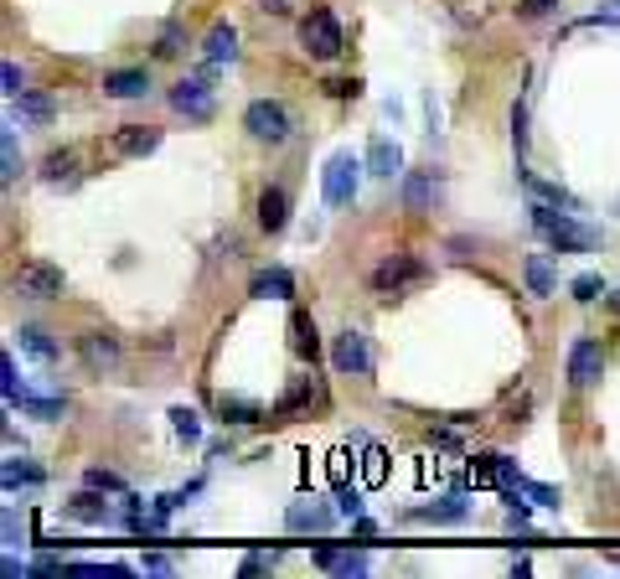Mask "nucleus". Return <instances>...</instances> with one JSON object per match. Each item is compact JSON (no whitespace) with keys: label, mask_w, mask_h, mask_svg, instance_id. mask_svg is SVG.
Masks as SVG:
<instances>
[{"label":"nucleus","mask_w":620,"mask_h":579,"mask_svg":"<svg viewBox=\"0 0 620 579\" xmlns=\"http://www.w3.org/2000/svg\"><path fill=\"white\" fill-rule=\"evenodd\" d=\"M434 197H440L434 171H409V176H403V207H409V212H434Z\"/></svg>","instance_id":"10"},{"label":"nucleus","mask_w":620,"mask_h":579,"mask_svg":"<svg viewBox=\"0 0 620 579\" xmlns=\"http://www.w3.org/2000/svg\"><path fill=\"white\" fill-rule=\"evenodd\" d=\"M527 290H533V295H553L558 285H553V264H548V254H533V259H527Z\"/></svg>","instance_id":"24"},{"label":"nucleus","mask_w":620,"mask_h":579,"mask_svg":"<svg viewBox=\"0 0 620 579\" xmlns=\"http://www.w3.org/2000/svg\"><path fill=\"white\" fill-rule=\"evenodd\" d=\"M68 512H73V517H83V523H109V517H114V507L99 497V486H88V492H78V497L68 502Z\"/></svg>","instance_id":"21"},{"label":"nucleus","mask_w":620,"mask_h":579,"mask_svg":"<svg viewBox=\"0 0 620 579\" xmlns=\"http://www.w3.org/2000/svg\"><path fill=\"white\" fill-rule=\"evenodd\" d=\"M362 481L367 486H383L388 481V450L383 445H362Z\"/></svg>","instance_id":"25"},{"label":"nucleus","mask_w":620,"mask_h":579,"mask_svg":"<svg viewBox=\"0 0 620 579\" xmlns=\"http://www.w3.org/2000/svg\"><path fill=\"white\" fill-rule=\"evenodd\" d=\"M83 486H99V492H124V481H119L114 471H104V466H88V471H83Z\"/></svg>","instance_id":"35"},{"label":"nucleus","mask_w":620,"mask_h":579,"mask_svg":"<svg viewBox=\"0 0 620 579\" xmlns=\"http://www.w3.org/2000/svg\"><path fill=\"white\" fill-rule=\"evenodd\" d=\"M326 471H331V481H347V450H331L326 455Z\"/></svg>","instance_id":"42"},{"label":"nucleus","mask_w":620,"mask_h":579,"mask_svg":"<svg viewBox=\"0 0 620 579\" xmlns=\"http://www.w3.org/2000/svg\"><path fill=\"white\" fill-rule=\"evenodd\" d=\"M171 430H176L181 445H197V440H202V419H197V409H171Z\"/></svg>","instance_id":"29"},{"label":"nucleus","mask_w":620,"mask_h":579,"mask_svg":"<svg viewBox=\"0 0 620 579\" xmlns=\"http://www.w3.org/2000/svg\"><path fill=\"white\" fill-rule=\"evenodd\" d=\"M357 187H362V161L352 156V150H336V156L326 161V171H321V197H326V207H347V202L357 197Z\"/></svg>","instance_id":"3"},{"label":"nucleus","mask_w":620,"mask_h":579,"mask_svg":"<svg viewBox=\"0 0 620 579\" xmlns=\"http://www.w3.org/2000/svg\"><path fill=\"white\" fill-rule=\"evenodd\" d=\"M0 476H6L11 492H16V486H42V481H47L37 466H26V461H6V471H0Z\"/></svg>","instance_id":"32"},{"label":"nucleus","mask_w":620,"mask_h":579,"mask_svg":"<svg viewBox=\"0 0 620 579\" xmlns=\"http://www.w3.org/2000/svg\"><path fill=\"white\" fill-rule=\"evenodd\" d=\"M290 352H295V357H310V362H316V352H321V342H316V321H310L305 311L290 316Z\"/></svg>","instance_id":"20"},{"label":"nucleus","mask_w":620,"mask_h":579,"mask_svg":"<svg viewBox=\"0 0 620 579\" xmlns=\"http://www.w3.org/2000/svg\"><path fill=\"white\" fill-rule=\"evenodd\" d=\"M0 83H6V99L26 94V78H21V68H16V63H0Z\"/></svg>","instance_id":"41"},{"label":"nucleus","mask_w":620,"mask_h":579,"mask_svg":"<svg viewBox=\"0 0 620 579\" xmlns=\"http://www.w3.org/2000/svg\"><path fill=\"white\" fill-rule=\"evenodd\" d=\"M326 94H336V99H347V94H357V83H347V78H336V83H326Z\"/></svg>","instance_id":"44"},{"label":"nucleus","mask_w":620,"mask_h":579,"mask_svg":"<svg viewBox=\"0 0 620 579\" xmlns=\"http://www.w3.org/2000/svg\"><path fill=\"white\" fill-rule=\"evenodd\" d=\"M0 388H6V404H16L21 393H26V388H21V378H16V357H11V352L0 357Z\"/></svg>","instance_id":"34"},{"label":"nucleus","mask_w":620,"mask_h":579,"mask_svg":"<svg viewBox=\"0 0 620 579\" xmlns=\"http://www.w3.org/2000/svg\"><path fill=\"white\" fill-rule=\"evenodd\" d=\"M600 373H605L600 342H595V337H579V342L569 347V383H574V388H595Z\"/></svg>","instance_id":"9"},{"label":"nucleus","mask_w":620,"mask_h":579,"mask_svg":"<svg viewBox=\"0 0 620 579\" xmlns=\"http://www.w3.org/2000/svg\"><path fill=\"white\" fill-rule=\"evenodd\" d=\"M11 409H21L26 419H62V409H68V404H62V399H31V393H21Z\"/></svg>","instance_id":"27"},{"label":"nucleus","mask_w":620,"mask_h":579,"mask_svg":"<svg viewBox=\"0 0 620 579\" xmlns=\"http://www.w3.org/2000/svg\"><path fill=\"white\" fill-rule=\"evenodd\" d=\"M145 88H150V73L145 68H119V73L104 78V94L109 99H140Z\"/></svg>","instance_id":"17"},{"label":"nucleus","mask_w":620,"mask_h":579,"mask_svg":"<svg viewBox=\"0 0 620 579\" xmlns=\"http://www.w3.org/2000/svg\"><path fill=\"white\" fill-rule=\"evenodd\" d=\"M181 42H186V37H181V26H176V21H171V26H161V37H155V57H176V52H181Z\"/></svg>","instance_id":"36"},{"label":"nucleus","mask_w":620,"mask_h":579,"mask_svg":"<svg viewBox=\"0 0 620 579\" xmlns=\"http://www.w3.org/2000/svg\"><path fill=\"white\" fill-rule=\"evenodd\" d=\"M166 99H171V109L186 114V119H212V109H217V88H212L207 73H192V78L171 83Z\"/></svg>","instance_id":"6"},{"label":"nucleus","mask_w":620,"mask_h":579,"mask_svg":"<svg viewBox=\"0 0 620 579\" xmlns=\"http://www.w3.org/2000/svg\"><path fill=\"white\" fill-rule=\"evenodd\" d=\"M398 166H403V150H398L388 135H378V140L367 145V171H372V176H393Z\"/></svg>","instance_id":"19"},{"label":"nucleus","mask_w":620,"mask_h":579,"mask_svg":"<svg viewBox=\"0 0 620 579\" xmlns=\"http://www.w3.org/2000/svg\"><path fill=\"white\" fill-rule=\"evenodd\" d=\"M419 285H429V264L414 259V254H388L378 269H372V290H378L383 300H398V295H409Z\"/></svg>","instance_id":"2"},{"label":"nucleus","mask_w":620,"mask_h":579,"mask_svg":"<svg viewBox=\"0 0 620 579\" xmlns=\"http://www.w3.org/2000/svg\"><path fill=\"white\" fill-rule=\"evenodd\" d=\"M155 145H161V130H155V125H124V130L114 135L119 156H150Z\"/></svg>","instance_id":"15"},{"label":"nucleus","mask_w":620,"mask_h":579,"mask_svg":"<svg viewBox=\"0 0 620 579\" xmlns=\"http://www.w3.org/2000/svg\"><path fill=\"white\" fill-rule=\"evenodd\" d=\"M78 176V150H52V156L42 161V181L47 187H62V181Z\"/></svg>","instance_id":"23"},{"label":"nucleus","mask_w":620,"mask_h":579,"mask_svg":"<svg viewBox=\"0 0 620 579\" xmlns=\"http://www.w3.org/2000/svg\"><path fill=\"white\" fill-rule=\"evenodd\" d=\"M243 130L254 135V140L279 145V140H290V109L279 104V99H254V104L243 109Z\"/></svg>","instance_id":"4"},{"label":"nucleus","mask_w":620,"mask_h":579,"mask_svg":"<svg viewBox=\"0 0 620 579\" xmlns=\"http://www.w3.org/2000/svg\"><path fill=\"white\" fill-rule=\"evenodd\" d=\"M83 357H88V368H114V362H119V342L104 337V331H88V337H83Z\"/></svg>","instance_id":"22"},{"label":"nucleus","mask_w":620,"mask_h":579,"mask_svg":"<svg viewBox=\"0 0 620 579\" xmlns=\"http://www.w3.org/2000/svg\"><path fill=\"white\" fill-rule=\"evenodd\" d=\"M0 166H6V171H0V181L11 187V181L21 176V161H16V130H6V135H0Z\"/></svg>","instance_id":"33"},{"label":"nucleus","mask_w":620,"mask_h":579,"mask_svg":"<svg viewBox=\"0 0 620 579\" xmlns=\"http://www.w3.org/2000/svg\"><path fill=\"white\" fill-rule=\"evenodd\" d=\"M248 295H254V300H290L295 295V274L290 269H259L254 285H248Z\"/></svg>","instance_id":"13"},{"label":"nucleus","mask_w":620,"mask_h":579,"mask_svg":"<svg viewBox=\"0 0 620 579\" xmlns=\"http://www.w3.org/2000/svg\"><path fill=\"white\" fill-rule=\"evenodd\" d=\"M11 285H16V295H31V300H57L62 295V269L47 264V259H26Z\"/></svg>","instance_id":"8"},{"label":"nucleus","mask_w":620,"mask_h":579,"mask_svg":"<svg viewBox=\"0 0 620 579\" xmlns=\"http://www.w3.org/2000/svg\"><path fill=\"white\" fill-rule=\"evenodd\" d=\"M11 109H16L21 125H52V119H57V104H52L47 94H31V88L11 99Z\"/></svg>","instance_id":"16"},{"label":"nucleus","mask_w":620,"mask_h":579,"mask_svg":"<svg viewBox=\"0 0 620 579\" xmlns=\"http://www.w3.org/2000/svg\"><path fill=\"white\" fill-rule=\"evenodd\" d=\"M533 228L553 243L558 254H589L600 243V233L595 228H584L579 218H569V212H558V207H548V202H538L533 207Z\"/></svg>","instance_id":"1"},{"label":"nucleus","mask_w":620,"mask_h":579,"mask_svg":"<svg viewBox=\"0 0 620 579\" xmlns=\"http://www.w3.org/2000/svg\"><path fill=\"white\" fill-rule=\"evenodd\" d=\"M300 42H305V52L316 57V63H331V57L341 52V26H336V16H331V11H310V16L300 21Z\"/></svg>","instance_id":"7"},{"label":"nucleus","mask_w":620,"mask_h":579,"mask_svg":"<svg viewBox=\"0 0 620 579\" xmlns=\"http://www.w3.org/2000/svg\"><path fill=\"white\" fill-rule=\"evenodd\" d=\"M331 368L341 378H367L372 373V347H367V337L357 326H347V331H336V337H331Z\"/></svg>","instance_id":"5"},{"label":"nucleus","mask_w":620,"mask_h":579,"mask_svg":"<svg viewBox=\"0 0 620 579\" xmlns=\"http://www.w3.org/2000/svg\"><path fill=\"white\" fill-rule=\"evenodd\" d=\"M223 419H228V424H259L264 409H259L254 399H228V393H223Z\"/></svg>","instance_id":"30"},{"label":"nucleus","mask_w":620,"mask_h":579,"mask_svg":"<svg viewBox=\"0 0 620 579\" xmlns=\"http://www.w3.org/2000/svg\"><path fill=\"white\" fill-rule=\"evenodd\" d=\"M140 569H145V574H171V559H166V554H145Z\"/></svg>","instance_id":"43"},{"label":"nucleus","mask_w":620,"mask_h":579,"mask_svg":"<svg viewBox=\"0 0 620 579\" xmlns=\"http://www.w3.org/2000/svg\"><path fill=\"white\" fill-rule=\"evenodd\" d=\"M569 290H574V300H584V306H589L595 295H605V280H600V274H579Z\"/></svg>","instance_id":"37"},{"label":"nucleus","mask_w":620,"mask_h":579,"mask_svg":"<svg viewBox=\"0 0 620 579\" xmlns=\"http://www.w3.org/2000/svg\"><path fill=\"white\" fill-rule=\"evenodd\" d=\"M336 512H341V517H357V512H362V492H357V486L341 481V492H336Z\"/></svg>","instance_id":"40"},{"label":"nucleus","mask_w":620,"mask_h":579,"mask_svg":"<svg viewBox=\"0 0 620 579\" xmlns=\"http://www.w3.org/2000/svg\"><path fill=\"white\" fill-rule=\"evenodd\" d=\"M16 337H21V352H26V357H37V362H57V347L47 342V331H37V326H21Z\"/></svg>","instance_id":"26"},{"label":"nucleus","mask_w":620,"mask_h":579,"mask_svg":"<svg viewBox=\"0 0 620 579\" xmlns=\"http://www.w3.org/2000/svg\"><path fill=\"white\" fill-rule=\"evenodd\" d=\"M414 517H419V523H455V517H465V497L455 492V497H445L440 507H419Z\"/></svg>","instance_id":"28"},{"label":"nucleus","mask_w":620,"mask_h":579,"mask_svg":"<svg viewBox=\"0 0 620 579\" xmlns=\"http://www.w3.org/2000/svg\"><path fill=\"white\" fill-rule=\"evenodd\" d=\"M331 517H341V512H331V507H321V502H295V507L285 512V528H290V533H326Z\"/></svg>","instance_id":"11"},{"label":"nucleus","mask_w":620,"mask_h":579,"mask_svg":"<svg viewBox=\"0 0 620 579\" xmlns=\"http://www.w3.org/2000/svg\"><path fill=\"white\" fill-rule=\"evenodd\" d=\"M310 399H316V388H310V378H300L290 393H285V399H279L274 404V419H285V414H295V409H305Z\"/></svg>","instance_id":"31"},{"label":"nucleus","mask_w":620,"mask_h":579,"mask_svg":"<svg viewBox=\"0 0 620 579\" xmlns=\"http://www.w3.org/2000/svg\"><path fill=\"white\" fill-rule=\"evenodd\" d=\"M610 311H620V290H615V295H610Z\"/></svg>","instance_id":"45"},{"label":"nucleus","mask_w":620,"mask_h":579,"mask_svg":"<svg viewBox=\"0 0 620 579\" xmlns=\"http://www.w3.org/2000/svg\"><path fill=\"white\" fill-rule=\"evenodd\" d=\"M290 223V192L285 187H264L259 192V228L264 233H279Z\"/></svg>","instance_id":"12"},{"label":"nucleus","mask_w":620,"mask_h":579,"mask_svg":"<svg viewBox=\"0 0 620 579\" xmlns=\"http://www.w3.org/2000/svg\"><path fill=\"white\" fill-rule=\"evenodd\" d=\"M202 52H207V63H233V57H238V32L228 21H217L212 32L202 37Z\"/></svg>","instance_id":"18"},{"label":"nucleus","mask_w":620,"mask_h":579,"mask_svg":"<svg viewBox=\"0 0 620 579\" xmlns=\"http://www.w3.org/2000/svg\"><path fill=\"white\" fill-rule=\"evenodd\" d=\"M316 564L331 569V574H367V554H357V548H336V543L316 548Z\"/></svg>","instance_id":"14"},{"label":"nucleus","mask_w":620,"mask_h":579,"mask_svg":"<svg viewBox=\"0 0 620 579\" xmlns=\"http://www.w3.org/2000/svg\"><path fill=\"white\" fill-rule=\"evenodd\" d=\"M512 486H517L522 497H533L538 507H558V492H553V486H533V481H522V476H517Z\"/></svg>","instance_id":"38"},{"label":"nucleus","mask_w":620,"mask_h":579,"mask_svg":"<svg viewBox=\"0 0 620 579\" xmlns=\"http://www.w3.org/2000/svg\"><path fill=\"white\" fill-rule=\"evenodd\" d=\"M558 11V0H517V16L522 21H543V16H553Z\"/></svg>","instance_id":"39"}]
</instances>
